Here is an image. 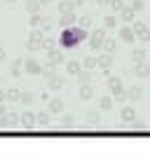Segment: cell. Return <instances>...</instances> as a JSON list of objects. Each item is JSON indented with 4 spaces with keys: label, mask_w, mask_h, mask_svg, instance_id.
Wrapping results in <instances>:
<instances>
[{
    "label": "cell",
    "mask_w": 150,
    "mask_h": 159,
    "mask_svg": "<svg viewBox=\"0 0 150 159\" xmlns=\"http://www.w3.org/2000/svg\"><path fill=\"white\" fill-rule=\"evenodd\" d=\"M0 101H7V98H5V91H2V89H0Z\"/></svg>",
    "instance_id": "obj_15"
},
{
    "label": "cell",
    "mask_w": 150,
    "mask_h": 159,
    "mask_svg": "<svg viewBox=\"0 0 150 159\" xmlns=\"http://www.w3.org/2000/svg\"><path fill=\"white\" fill-rule=\"evenodd\" d=\"M12 75H19L21 73V59H14V61H12Z\"/></svg>",
    "instance_id": "obj_6"
},
{
    "label": "cell",
    "mask_w": 150,
    "mask_h": 159,
    "mask_svg": "<svg viewBox=\"0 0 150 159\" xmlns=\"http://www.w3.org/2000/svg\"><path fill=\"white\" fill-rule=\"evenodd\" d=\"M38 7H40V0H28L26 2V12H30V14H38Z\"/></svg>",
    "instance_id": "obj_4"
},
{
    "label": "cell",
    "mask_w": 150,
    "mask_h": 159,
    "mask_svg": "<svg viewBox=\"0 0 150 159\" xmlns=\"http://www.w3.org/2000/svg\"><path fill=\"white\" fill-rule=\"evenodd\" d=\"M52 110H54V112H56V110H61V103H59V101H52Z\"/></svg>",
    "instance_id": "obj_12"
},
{
    "label": "cell",
    "mask_w": 150,
    "mask_h": 159,
    "mask_svg": "<svg viewBox=\"0 0 150 159\" xmlns=\"http://www.w3.org/2000/svg\"><path fill=\"white\" fill-rule=\"evenodd\" d=\"M26 70H28V73H40V66H38V61H28V63H26Z\"/></svg>",
    "instance_id": "obj_7"
},
{
    "label": "cell",
    "mask_w": 150,
    "mask_h": 159,
    "mask_svg": "<svg viewBox=\"0 0 150 159\" xmlns=\"http://www.w3.org/2000/svg\"><path fill=\"white\" fill-rule=\"evenodd\" d=\"M30 24L38 26V24H40V16H38V14H30Z\"/></svg>",
    "instance_id": "obj_10"
},
{
    "label": "cell",
    "mask_w": 150,
    "mask_h": 159,
    "mask_svg": "<svg viewBox=\"0 0 150 159\" xmlns=\"http://www.w3.org/2000/svg\"><path fill=\"white\" fill-rule=\"evenodd\" d=\"M5 56H7V54H5V49H2V47H0V63H2V61H5Z\"/></svg>",
    "instance_id": "obj_14"
},
{
    "label": "cell",
    "mask_w": 150,
    "mask_h": 159,
    "mask_svg": "<svg viewBox=\"0 0 150 159\" xmlns=\"http://www.w3.org/2000/svg\"><path fill=\"white\" fill-rule=\"evenodd\" d=\"M38 122H40V124H47V115H45V112L38 115Z\"/></svg>",
    "instance_id": "obj_11"
},
{
    "label": "cell",
    "mask_w": 150,
    "mask_h": 159,
    "mask_svg": "<svg viewBox=\"0 0 150 159\" xmlns=\"http://www.w3.org/2000/svg\"><path fill=\"white\" fill-rule=\"evenodd\" d=\"M35 119H38V117H35L33 112H24V115H21V124H24L26 129H30V126L35 124Z\"/></svg>",
    "instance_id": "obj_3"
},
{
    "label": "cell",
    "mask_w": 150,
    "mask_h": 159,
    "mask_svg": "<svg viewBox=\"0 0 150 159\" xmlns=\"http://www.w3.org/2000/svg\"><path fill=\"white\" fill-rule=\"evenodd\" d=\"M19 101H21V103H24V105H28V103H30V101H33V98H30L28 94H21V96H19Z\"/></svg>",
    "instance_id": "obj_8"
},
{
    "label": "cell",
    "mask_w": 150,
    "mask_h": 159,
    "mask_svg": "<svg viewBox=\"0 0 150 159\" xmlns=\"http://www.w3.org/2000/svg\"><path fill=\"white\" fill-rule=\"evenodd\" d=\"M2 124L7 126V129H14L16 124H21V115H2Z\"/></svg>",
    "instance_id": "obj_1"
},
{
    "label": "cell",
    "mask_w": 150,
    "mask_h": 159,
    "mask_svg": "<svg viewBox=\"0 0 150 159\" xmlns=\"http://www.w3.org/2000/svg\"><path fill=\"white\" fill-rule=\"evenodd\" d=\"M19 96H21V94H19V89H14V87L5 91V98H7V101H19Z\"/></svg>",
    "instance_id": "obj_5"
},
{
    "label": "cell",
    "mask_w": 150,
    "mask_h": 159,
    "mask_svg": "<svg viewBox=\"0 0 150 159\" xmlns=\"http://www.w3.org/2000/svg\"><path fill=\"white\" fill-rule=\"evenodd\" d=\"M0 84H2V77H0Z\"/></svg>",
    "instance_id": "obj_18"
},
{
    "label": "cell",
    "mask_w": 150,
    "mask_h": 159,
    "mask_svg": "<svg viewBox=\"0 0 150 159\" xmlns=\"http://www.w3.org/2000/svg\"><path fill=\"white\" fill-rule=\"evenodd\" d=\"M40 2H47V0H40Z\"/></svg>",
    "instance_id": "obj_19"
},
{
    "label": "cell",
    "mask_w": 150,
    "mask_h": 159,
    "mask_svg": "<svg viewBox=\"0 0 150 159\" xmlns=\"http://www.w3.org/2000/svg\"><path fill=\"white\" fill-rule=\"evenodd\" d=\"M40 45H42V35L38 33V30H35V33H30V38H28V45H26V47H28V49H38Z\"/></svg>",
    "instance_id": "obj_2"
},
{
    "label": "cell",
    "mask_w": 150,
    "mask_h": 159,
    "mask_svg": "<svg viewBox=\"0 0 150 159\" xmlns=\"http://www.w3.org/2000/svg\"><path fill=\"white\" fill-rule=\"evenodd\" d=\"M61 87V80H52V89H59Z\"/></svg>",
    "instance_id": "obj_13"
},
{
    "label": "cell",
    "mask_w": 150,
    "mask_h": 159,
    "mask_svg": "<svg viewBox=\"0 0 150 159\" xmlns=\"http://www.w3.org/2000/svg\"><path fill=\"white\" fill-rule=\"evenodd\" d=\"M2 115H7V105H5V101H0V117Z\"/></svg>",
    "instance_id": "obj_9"
},
{
    "label": "cell",
    "mask_w": 150,
    "mask_h": 159,
    "mask_svg": "<svg viewBox=\"0 0 150 159\" xmlns=\"http://www.w3.org/2000/svg\"><path fill=\"white\" fill-rule=\"evenodd\" d=\"M5 2H16V0H5Z\"/></svg>",
    "instance_id": "obj_17"
},
{
    "label": "cell",
    "mask_w": 150,
    "mask_h": 159,
    "mask_svg": "<svg viewBox=\"0 0 150 159\" xmlns=\"http://www.w3.org/2000/svg\"><path fill=\"white\" fill-rule=\"evenodd\" d=\"M0 129H5V124H2V117H0Z\"/></svg>",
    "instance_id": "obj_16"
}]
</instances>
